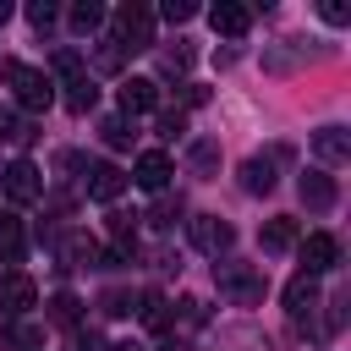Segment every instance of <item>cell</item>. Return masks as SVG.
<instances>
[{
    "label": "cell",
    "mask_w": 351,
    "mask_h": 351,
    "mask_svg": "<svg viewBox=\"0 0 351 351\" xmlns=\"http://www.w3.org/2000/svg\"><path fill=\"white\" fill-rule=\"evenodd\" d=\"M110 44L126 55V49H154V11L143 5V0H126V5H115V16H110Z\"/></svg>",
    "instance_id": "1"
},
{
    "label": "cell",
    "mask_w": 351,
    "mask_h": 351,
    "mask_svg": "<svg viewBox=\"0 0 351 351\" xmlns=\"http://www.w3.org/2000/svg\"><path fill=\"white\" fill-rule=\"evenodd\" d=\"M0 77L16 88V104H22L27 115H38V110L55 104V82H49L44 71H33V66H22V60H0Z\"/></svg>",
    "instance_id": "2"
},
{
    "label": "cell",
    "mask_w": 351,
    "mask_h": 351,
    "mask_svg": "<svg viewBox=\"0 0 351 351\" xmlns=\"http://www.w3.org/2000/svg\"><path fill=\"white\" fill-rule=\"evenodd\" d=\"M214 285H219L236 307H258V302H263V274H258L252 263H230V258L214 263Z\"/></svg>",
    "instance_id": "3"
},
{
    "label": "cell",
    "mask_w": 351,
    "mask_h": 351,
    "mask_svg": "<svg viewBox=\"0 0 351 351\" xmlns=\"http://www.w3.org/2000/svg\"><path fill=\"white\" fill-rule=\"evenodd\" d=\"M186 230H192V247H197V252H208V258H225V252L236 247V225H230V219H219V214H197Z\"/></svg>",
    "instance_id": "4"
},
{
    "label": "cell",
    "mask_w": 351,
    "mask_h": 351,
    "mask_svg": "<svg viewBox=\"0 0 351 351\" xmlns=\"http://www.w3.org/2000/svg\"><path fill=\"white\" fill-rule=\"evenodd\" d=\"M0 186H5L11 203H33V197H44V176H38L33 159H11V165L0 170Z\"/></svg>",
    "instance_id": "5"
},
{
    "label": "cell",
    "mask_w": 351,
    "mask_h": 351,
    "mask_svg": "<svg viewBox=\"0 0 351 351\" xmlns=\"http://www.w3.org/2000/svg\"><path fill=\"white\" fill-rule=\"evenodd\" d=\"M296 247H302V274H313V280H318V274H329V269L340 263V241H335L329 230H313V236H307V241H296Z\"/></svg>",
    "instance_id": "6"
},
{
    "label": "cell",
    "mask_w": 351,
    "mask_h": 351,
    "mask_svg": "<svg viewBox=\"0 0 351 351\" xmlns=\"http://www.w3.org/2000/svg\"><path fill=\"white\" fill-rule=\"evenodd\" d=\"M33 302H38V285H33L22 269H5V274H0V313H5V318H22Z\"/></svg>",
    "instance_id": "7"
},
{
    "label": "cell",
    "mask_w": 351,
    "mask_h": 351,
    "mask_svg": "<svg viewBox=\"0 0 351 351\" xmlns=\"http://www.w3.org/2000/svg\"><path fill=\"white\" fill-rule=\"evenodd\" d=\"M170 176H176V165H170L165 148H148V154H137V165H132V181H137L143 192H165Z\"/></svg>",
    "instance_id": "8"
},
{
    "label": "cell",
    "mask_w": 351,
    "mask_h": 351,
    "mask_svg": "<svg viewBox=\"0 0 351 351\" xmlns=\"http://www.w3.org/2000/svg\"><path fill=\"white\" fill-rule=\"evenodd\" d=\"M159 110V82L154 77H126L121 82V115H148Z\"/></svg>",
    "instance_id": "9"
},
{
    "label": "cell",
    "mask_w": 351,
    "mask_h": 351,
    "mask_svg": "<svg viewBox=\"0 0 351 351\" xmlns=\"http://www.w3.org/2000/svg\"><path fill=\"white\" fill-rule=\"evenodd\" d=\"M313 154H318V165H329V170L346 165V159H351V132H346V126H318V132H313Z\"/></svg>",
    "instance_id": "10"
},
{
    "label": "cell",
    "mask_w": 351,
    "mask_h": 351,
    "mask_svg": "<svg viewBox=\"0 0 351 351\" xmlns=\"http://www.w3.org/2000/svg\"><path fill=\"white\" fill-rule=\"evenodd\" d=\"M285 313H291L296 324H313V313H318V280H313V274H296V280L285 285Z\"/></svg>",
    "instance_id": "11"
},
{
    "label": "cell",
    "mask_w": 351,
    "mask_h": 351,
    "mask_svg": "<svg viewBox=\"0 0 351 351\" xmlns=\"http://www.w3.org/2000/svg\"><path fill=\"white\" fill-rule=\"evenodd\" d=\"M208 27H214L219 38H241V33L252 27V11L236 5V0H219V5H208Z\"/></svg>",
    "instance_id": "12"
},
{
    "label": "cell",
    "mask_w": 351,
    "mask_h": 351,
    "mask_svg": "<svg viewBox=\"0 0 351 351\" xmlns=\"http://www.w3.org/2000/svg\"><path fill=\"white\" fill-rule=\"evenodd\" d=\"M121 192H126V170L121 165H93L88 170V197L93 203H115Z\"/></svg>",
    "instance_id": "13"
},
{
    "label": "cell",
    "mask_w": 351,
    "mask_h": 351,
    "mask_svg": "<svg viewBox=\"0 0 351 351\" xmlns=\"http://www.w3.org/2000/svg\"><path fill=\"white\" fill-rule=\"evenodd\" d=\"M296 192H302V203L307 208H335V176H324V170H307L302 181H296Z\"/></svg>",
    "instance_id": "14"
},
{
    "label": "cell",
    "mask_w": 351,
    "mask_h": 351,
    "mask_svg": "<svg viewBox=\"0 0 351 351\" xmlns=\"http://www.w3.org/2000/svg\"><path fill=\"white\" fill-rule=\"evenodd\" d=\"M22 252H27V230H22V219L16 214H0V263H22Z\"/></svg>",
    "instance_id": "15"
},
{
    "label": "cell",
    "mask_w": 351,
    "mask_h": 351,
    "mask_svg": "<svg viewBox=\"0 0 351 351\" xmlns=\"http://www.w3.org/2000/svg\"><path fill=\"white\" fill-rule=\"evenodd\" d=\"M258 241H263V252H291L302 241V230H296V219H269Z\"/></svg>",
    "instance_id": "16"
},
{
    "label": "cell",
    "mask_w": 351,
    "mask_h": 351,
    "mask_svg": "<svg viewBox=\"0 0 351 351\" xmlns=\"http://www.w3.org/2000/svg\"><path fill=\"white\" fill-rule=\"evenodd\" d=\"M241 186L258 192V197L274 192V159H247V165H241Z\"/></svg>",
    "instance_id": "17"
},
{
    "label": "cell",
    "mask_w": 351,
    "mask_h": 351,
    "mask_svg": "<svg viewBox=\"0 0 351 351\" xmlns=\"http://www.w3.org/2000/svg\"><path fill=\"white\" fill-rule=\"evenodd\" d=\"M0 143L27 148V143H33V121H27V115H5V110H0Z\"/></svg>",
    "instance_id": "18"
},
{
    "label": "cell",
    "mask_w": 351,
    "mask_h": 351,
    "mask_svg": "<svg viewBox=\"0 0 351 351\" xmlns=\"http://www.w3.org/2000/svg\"><path fill=\"white\" fill-rule=\"evenodd\" d=\"M66 263H71V269H88V263H99V241L77 230V236L66 241Z\"/></svg>",
    "instance_id": "19"
},
{
    "label": "cell",
    "mask_w": 351,
    "mask_h": 351,
    "mask_svg": "<svg viewBox=\"0 0 351 351\" xmlns=\"http://www.w3.org/2000/svg\"><path fill=\"white\" fill-rule=\"evenodd\" d=\"M93 99H99V88H93V77H71L66 82V104L82 115V110H93Z\"/></svg>",
    "instance_id": "20"
},
{
    "label": "cell",
    "mask_w": 351,
    "mask_h": 351,
    "mask_svg": "<svg viewBox=\"0 0 351 351\" xmlns=\"http://www.w3.org/2000/svg\"><path fill=\"white\" fill-rule=\"evenodd\" d=\"M110 236H115V258H132V241H137V225L126 219V214H110Z\"/></svg>",
    "instance_id": "21"
},
{
    "label": "cell",
    "mask_w": 351,
    "mask_h": 351,
    "mask_svg": "<svg viewBox=\"0 0 351 351\" xmlns=\"http://www.w3.org/2000/svg\"><path fill=\"white\" fill-rule=\"evenodd\" d=\"M99 22H104V5H99V0H77V5H71V27H77V33H93Z\"/></svg>",
    "instance_id": "22"
},
{
    "label": "cell",
    "mask_w": 351,
    "mask_h": 351,
    "mask_svg": "<svg viewBox=\"0 0 351 351\" xmlns=\"http://www.w3.org/2000/svg\"><path fill=\"white\" fill-rule=\"evenodd\" d=\"M49 318H55V324H77V318H82V302H77L71 291H60V296L49 302Z\"/></svg>",
    "instance_id": "23"
},
{
    "label": "cell",
    "mask_w": 351,
    "mask_h": 351,
    "mask_svg": "<svg viewBox=\"0 0 351 351\" xmlns=\"http://www.w3.org/2000/svg\"><path fill=\"white\" fill-rule=\"evenodd\" d=\"M186 66H192V49H165L159 55V71L165 77H186Z\"/></svg>",
    "instance_id": "24"
},
{
    "label": "cell",
    "mask_w": 351,
    "mask_h": 351,
    "mask_svg": "<svg viewBox=\"0 0 351 351\" xmlns=\"http://www.w3.org/2000/svg\"><path fill=\"white\" fill-rule=\"evenodd\" d=\"M99 132H104V143H110V148H126V143H132V126H126V115H110Z\"/></svg>",
    "instance_id": "25"
},
{
    "label": "cell",
    "mask_w": 351,
    "mask_h": 351,
    "mask_svg": "<svg viewBox=\"0 0 351 351\" xmlns=\"http://www.w3.org/2000/svg\"><path fill=\"white\" fill-rule=\"evenodd\" d=\"M104 313L110 318H126V313H137V296L132 291H104Z\"/></svg>",
    "instance_id": "26"
},
{
    "label": "cell",
    "mask_w": 351,
    "mask_h": 351,
    "mask_svg": "<svg viewBox=\"0 0 351 351\" xmlns=\"http://www.w3.org/2000/svg\"><path fill=\"white\" fill-rule=\"evenodd\" d=\"M148 219H154V225H165V230H170V225H176V219H181V197H159V203H154V214H148Z\"/></svg>",
    "instance_id": "27"
},
{
    "label": "cell",
    "mask_w": 351,
    "mask_h": 351,
    "mask_svg": "<svg viewBox=\"0 0 351 351\" xmlns=\"http://www.w3.org/2000/svg\"><path fill=\"white\" fill-rule=\"evenodd\" d=\"M159 16H165V22H192V16H197V5H192V0H165V5H159Z\"/></svg>",
    "instance_id": "28"
},
{
    "label": "cell",
    "mask_w": 351,
    "mask_h": 351,
    "mask_svg": "<svg viewBox=\"0 0 351 351\" xmlns=\"http://www.w3.org/2000/svg\"><path fill=\"white\" fill-rule=\"evenodd\" d=\"M154 126H159V137H181V132H186V115H181V110H159Z\"/></svg>",
    "instance_id": "29"
},
{
    "label": "cell",
    "mask_w": 351,
    "mask_h": 351,
    "mask_svg": "<svg viewBox=\"0 0 351 351\" xmlns=\"http://www.w3.org/2000/svg\"><path fill=\"white\" fill-rule=\"evenodd\" d=\"M192 165H197V170L208 176V170L219 165V143H192Z\"/></svg>",
    "instance_id": "30"
},
{
    "label": "cell",
    "mask_w": 351,
    "mask_h": 351,
    "mask_svg": "<svg viewBox=\"0 0 351 351\" xmlns=\"http://www.w3.org/2000/svg\"><path fill=\"white\" fill-rule=\"evenodd\" d=\"M55 16H60V11H55L49 0H33V5H27V22H33V27H55Z\"/></svg>",
    "instance_id": "31"
},
{
    "label": "cell",
    "mask_w": 351,
    "mask_h": 351,
    "mask_svg": "<svg viewBox=\"0 0 351 351\" xmlns=\"http://www.w3.org/2000/svg\"><path fill=\"white\" fill-rule=\"evenodd\" d=\"M55 71L60 77H82V55L77 49H55Z\"/></svg>",
    "instance_id": "32"
},
{
    "label": "cell",
    "mask_w": 351,
    "mask_h": 351,
    "mask_svg": "<svg viewBox=\"0 0 351 351\" xmlns=\"http://www.w3.org/2000/svg\"><path fill=\"white\" fill-rule=\"evenodd\" d=\"M324 22H335V27L351 22V5H346V0H324Z\"/></svg>",
    "instance_id": "33"
},
{
    "label": "cell",
    "mask_w": 351,
    "mask_h": 351,
    "mask_svg": "<svg viewBox=\"0 0 351 351\" xmlns=\"http://www.w3.org/2000/svg\"><path fill=\"white\" fill-rule=\"evenodd\" d=\"M11 340H16V346H38L44 329H33V324H11Z\"/></svg>",
    "instance_id": "34"
},
{
    "label": "cell",
    "mask_w": 351,
    "mask_h": 351,
    "mask_svg": "<svg viewBox=\"0 0 351 351\" xmlns=\"http://www.w3.org/2000/svg\"><path fill=\"white\" fill-rule=\"evenodd\" d=\"M5 16H11V5H5V0H0V22H5Z\"/></svg>",
    "instance_id": "35"
},
{
    "label": "cell",
    "mask_w": 351,
    "mask_h": 351,
    "mask_svg": "<svg viewBox=\"0 0 351 351\" xmlns=\"http://www.w3.org/2000/svg\"><path fill=\"white\" fill-rule=\"evenodd\" d=\"M115 351H132V346H115Z\"/></svg>",
    "instance_id": "36"
}]
</instances>
